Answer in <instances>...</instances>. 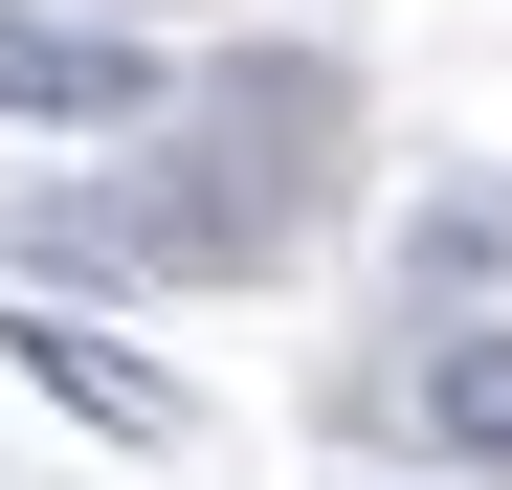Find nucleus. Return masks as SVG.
<instances>
[{"label": "nucleus", "instance_id": "f257e3e1", "mask_svg": "<svg viewBox=\"0 0 512 490\" xmlns=\"http://www.w3.org/2000/svg\"><path fill=\"white\" fill-rule=\"evenodd\" d=\"M0 112L134 134V112H156V45H134V23H45V0H0Z\"/></svg>", "mask_w": 512, "mask_h": 490}, {"label": "nucleus", "instance_id": "f03ea898", "mask_svg": "<svg viewBox=\"0 0 512 490\" xmlns=\"http://www.w3.org/2000/svg\"><path fill=\"white\" fill-rule=\"evenodd\" d=\"M0 357H23V379L67 401V424H112V446H179V379H156V357H112L90 312H23V335H0Z\"/></svg>", "mask_w": 512, "mask_h": 490}, {"label": "nucleus", "instance_id": "7ed1b4c3", "mask_svg": "<svg viewBox=\"0 0 512 490\" xmlns=\"http://www.w3.org/2000/svg\"><path fill=\"white\" fill-rule=\"evenodd\" d=\"M423 446H446V468H512V312H468V335H423Z\"/></svg>", "mask_w": 512, "mask_h": 490}]
</instances>
